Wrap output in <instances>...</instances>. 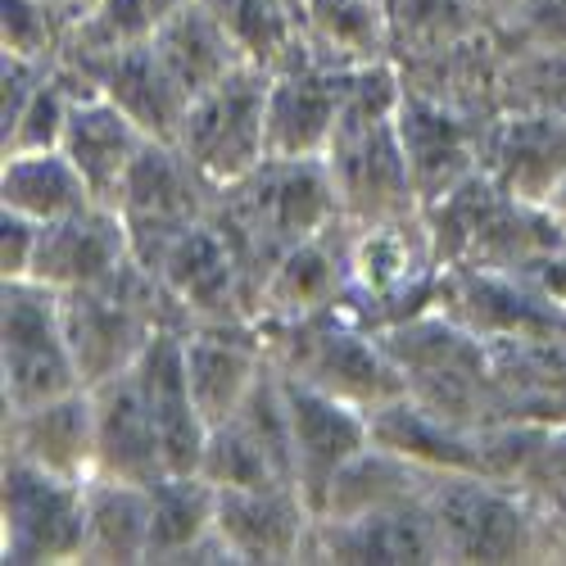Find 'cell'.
<instances>
[{
    "label": "cell",
    "instance_id": "cell-1",
    "mask_svg": "<svg viewBox=\"0 0 566 566\" xmlns=\"http://www.w3.org/2000/svg\"><path fill=\"white\" fill-rule=\"evenodd\" d=\"M399 101L403 73L395 69V60L349 73L336 132L322 155L340 200V218L349 227L421 213L399 140Z\"/></svg>",
    "mask_w": 566,
    "mask_h": 566
},
{
    "label": "cell",
    "instance_id": "cell-2",
    "mask_svg": "<svg viewBox=\"0 0 566 566\" xmlns=\"http://www.w3.org/2000/svg\"><path fill=\"white\" fill-rule=\"evenodd\" d=\"M259 332L276 371H286L291 381H304L313 390L336 395L363 412L408 395L403 371L395 367L386 345L345 304L308 317L259 322Z\"/></svg>",
    "mask_w": 566,
    "mask_h": 566
},
{
    "label": "cell",
    "instance_id": "cell-3",
    "mask_svg": "<svg viewBox=\"0 0 566 566\" xmlns=\"http://www.w3.org/2000/svg\"><path fill=\"white\" fill-rule=\"evenodd\" d=\"M421 218L431 227L440 268L522 272L566 241V231L553 222L544 205L512 200L485 168L453 186L444 200L427 205Z\"/></svg>",
    "mask_w": 566,
    "mask_h": 566
},
{
    "label": "cell",
    "instance_id": "cell-4",
    "mask_svg": "<svg viewBox=\"0 0 566 566\" xmlns=\"http://www.w3.org/2000/svg\"><path fill=\"white\" fill-rule=\"evenodd\" d=\"M268 82L272 69L245 60L186 109L177 150L205 172L213 191L250 177L268 159Z\"/></svg>",
    "mask_w": 566,
    "mask_h": 566
},
{
    "label": "cell",
    "instance_id": "cell-5",
    "mask_svg": "<svg viewBox=\"0 0 566 566\" xmlns=\"http://www.w3.org/2000/svg\"><path fill=\"white\" fill-rule=\"evenodd\" d=\"M0 390L6 412L82 390L77 358L64 332V300L41 281H6L0 308Z\"/></svg>",
    "mask_w": 566,
    "mask_h": 566
},
{
    "label": "cell",
    "instance_id": "cell-6",
    "mask_svg": "<svg viewBox=\"0 0 566 566\" xmlns=\"http://www.w3.org/2000/svg\"><path fill=\"white\" fill-rule=\"evenodd\" d=\"M503 485L507 481L481 471L436 476L427 499L444 562H531L539 553V522L531 503Z\"/></svg>",
    "mask_w": 566,
    "mask_h": 566
},
{
    "label": "cell",
    "instance_id": "cell-7",
    "mask_svg": "<svg viewBox=\"0 0 566 566\" xmlns=\"http://www.w3.org/2000/svg\"><path fill=\"white\" fill-rule=\"evenodd\" d=\"M213 196L218 191L205 181V172L177 146H168V140H146V150L136 155V164L123 181V196L114 205L132 235V259L146 272H159L164 254L196 222L209 218Z\"/></svg>",
    "mask_w": 566,
    "mask_h": 566
},
{
    "label": "cell",
    "instance_id": "cell-8",
    "mask_svg": "<svg viewBox=\"0 0 566 566\" xmlns=\"http://www.w3.org/2000/svg\"><path fill=\"white\" fill-rule=\"evenodd\" d=\"M6 535L0 553L14 566L36 562H82V526H86V481L55 476L36 462L6 453Z\"/></svg>",
    "mask_w": 566,
    "mask_h": 566
},
{
    "label": "cell",
    "instance_id": "cell-9",
    "mask_svg": "<svg viewBox=\"0 0 566 566\" xmlns=\"http://www.w3.org/2000/svg\"><path fill=\"white\" fill-rule=\"evenodd\" d=\"M436 308L453 317L476 340H516V336H566V308L548 300L522 272L490 268H444Z\"/></svg>",
    "mask_w": 566,
    "mask_h": 566
},
{
    "label": "cell",
    "instance_id": "cell-10",
    "mask_svg": "<svg viewBox=\"0 0 566 566\" xmlns=\"http://www.w3.org/2000/svg\"><path fill=\"white\" fill-rule=\"evenodd\" d=\"M481 132L485 127H476V118L462 105L436 96V91L403 86L399 140L421 209L444 200L471 172H481Z\"/></svg>",
    "mask_w": 566,
    "mask_h": 566
},
{
    "label": "cell",
    "instance_id": "cell-11",
    "mask_svg": "<svg viewBox=\"0 0 566 566\" xmlns=\"http://www.w3.org/2000/svg\"><path fill=\"white\" fill-rule=\"evenodd\" d=\"M490 427L566 431V336L485 340Z\"/></svg>",
    "mask_w": 566,
    "mask_h": 566
},
{
    "label": "cell",
    "instance_id": "cell-12",
    "mask_svg": "<svg viewBox=\"0 0 566 566\" xmlns=\"http://www.w3.org/2000/svg\"><path fill=\"white\" fill-rule=\"evenodd\" d=\"M354 69H332L304 45L272 69L268 82V159H322L336 132Z\"/></svg>",
    "mask_w": 566,
    "mask_h": 566
},
{
    "label": "cell",
    "instance_id": "cell-13",
    "mask_svg": "<svg viewBox=\"0 0 566 566\" xmlns=\"http://www.w3.org/2000/svg\"><path fill=\"white\" fill-rule=\"evenodd\" d=\"M286 381V408H291V444H295V490L304 503L322 516L326 494H332L340 471L371 444V417L336 395L313 390L304 381Z\"/></svg>",
    "mask_w": 566,
    "mask_h": 566
},
{
    "label": "cell",
    "instance_id": "cell-14",
    "mask_svg": "<svg viewBox=\"0 0 566 566\" xmlns=\"http://www.w3.org/2000/svg\"><path fill=\"white\" fill-rule=\"evenodd\" d=\"M164 291L172 295L181 322H241L254 317V291L250 276L235 259L231 241L222 235V227L213 218L196 222L181 241L164 254L159 272Z\"/></svg>",
    "mask_w": 566,
    "mask_h": 566
},
{
    "label": "cell",
    "instance_id": "cell-15",
    "mask_svg": "<svg viewBox=\"0 0 566 566\" xmlns=\"http://www.w3.org/2000/svg\"><path fill=\"white\" fill-rule=\"evenodd\" d=\"M481 168L522 205H548L566 177V114L507 105L481 132Z\"/></svg>",
    "mask_w": 566,
    "mask_h": 566
},
{
    "label": "cell",
    "instance_id": "cell-16",
    "mask_svg": "<svg viewBox=\"0 0 566 566\" xmlns=\"http://www.w3.org/2000/svg\"><path fill=\"white\" fill-rule=\"evenodd\" d=\"M132 263V235L114 205H86L69 218L41 222V241L32 259V281L60 295L105 286Z\"/></svg>",
    "mask_w": 566,
    "mask_h": 566
},
{
    "label": "cell",
    "instance_id": "cell-17",
    "mask_svg": "<svg viewBox=\"0 0 566 566\" xmlns=\"http://www.w3.org/2000/svg\"><path fill=\"white\" fill-rule=\"evenodd\" d=\"M304 562H444L431 499L358 516H317Z\"/></svg>",
    "mask_w": 566,
    "mask_h": 566
},
{
    "label": "cell",
    "instance_id": "cell-18",
    "mask_svg": "<svg viewBox=\"0 0 566 566\" xmlns=\"http://www.w3.org/2000/svg\"><path fill=\"white\" fill-rule=\"evenodd\" d=\"M181 354H186V376H191L196 403L209 427L227 421L245 403L250 386L268 367V345L254 317L181 326Z\"/></svg>",
    "mask_w": 566,
    "mask_h": 566
},
{
    "label": "cell",
    "instance_id": "cell-19",
    "mask_svg": "<svg viewBox=\"0 0 566 566\" xmlns=\"http://www.w3.org/2000/svg\"><path fill=\"white\" fill-rule=\"evenodd\" d=\"M317 512L295 485L218 490V539L235 562H304Z\"/></svg>",
    "mask_w": 566,
    "mask_h": 566
},
{
    "label": "cell",
    "instance_id": "cell-20",
    "mask_svg": "<svg viewBox=\"0 0 566 566\" xmlns=\"http://www.w3.org/2000/svg\"><path fill=\"white\" fill-rule=\"evenodd\" d=\"M136 386L140 399L150 408V421L164 444L168 471H200L205 440H209V421L196 403L191 376H186V354H181V326H164L146 354L136 358Z\"/></svg>",
    "mask_w": 566,
    "mask_h": 566
},
{
    "label": "cell",
    "instance_id": "cell-21",
    "mask_svg": "<svg viewBox=\"0 0 566 566\" xmlns=\"http://www.w3.org/2000/svg\"><path fill=\"white\" fill-rule=\"evenodd\" d=\"M69 73H77L86 86L105 91V96L150 140H168V146H177L186 109H191V96H186L181 82L168 73V64L159 60V51L150 41H136V45H127V51H114L96 64L69 69Z\"/></svg>",
    "mask_w": 566,
    "mask_h": 566
},
{
    "label": "cell",
    "instance_id": "cell-22",
    "mask_svg": "<svg viewBox=\"0 0 566 566\" xmlns=\"http://www.w3.org/2000/svg\"><path fill=\"white\" fill-rule=\"evenodd\" d=\"M349 286V222L340 218L308 241L291 245L268 272L259 291V313L254 322H286V317H308L322 308H336Z\"/></svg>",
    "mask_w": 566,
    "mask_h": 566
},
{
    "label": "cell",
    "instance_id": "cell-23",
    "mask_svg": "<svg viewBox=\"0 0 566 566\" xmlns=\"http://www.w3.org/2000/svg\"><path fill=\"white\" fill-rule=\"evenodd\" d=\"M6 453L36 462L55 476L86 481L96 471V408L91 390H69L19 412H6Z\"/></svg>",
    "mask_w": 566,
    "mask_h": 566
},
{
    "label": "cell",
    "instance_id": "cell-24",
    "mask_svg": "<svg viewBox=\"0 0 566 566\" xmlns=\"http://www.w3.org/2000/svg\"><path fill=\"white\" fill-rule=\"evenodd\" d=\"M91 390V408H96V471L101 476H118V481H136V485H155L159 476H168L164 462V444L150 421V408L140 399L136 371L109 376Z\"/></svg>",
    "mask_w": 566,
    "mask_h": 566
},
{
    "label": "cell",
    "instance_id": "cell-25",
    "mask_svg": "<svg viewBox=\"0 0 566 566\" xmlns=\"http://www.w3.org/2000/svg\"><path fill=\"white\" fill-rule=\"evenodd\" d=\"M146 132H140L105 91H82L73 101V114H69V127H64V140L60 150L73 159V168L86 177L91 196L101 205H118L123 196V181L136 164V155L146 150Z\"/></svg>",
    "mask_w": 566,
    "mask_h": 566
},
{
    "label": "cell",
    "instance_id": "cell-26",
    "mask_svg": "<svg viewBox=\"0 0 566 566\" xmlns=\"http://www.w3.org/2000/svg\"><path fill=\"white\" fill-rule=\"evenodd\" d=\"M371 440L417 462L431 476H453V471H481L485 476V444L481 431L453 427L440 412H431L427 403H417L412 395H399L381 408H371Z\"/></svg>",
    "mask_w": 566,
    "mask_h": 566
},
{
    "label": "cell",
    "instance_id": "cell-27",
    "mask_svg": "<svg viewBox=\"0 0 566 566\" xmlns=\"http://www.w3.org/2000/svg\"><path fill=\"white\" fill-rule=\"evenodd\" d=\"M300 45L332 69L386 64L395 28L381 0H300Z\"/></svg>",
    "mask_w": 566,
    "mask_h": 566
},
{
    "label": "cell",
    "instance_id": "cell-28",
    "mask_svg": "<svg viewBox=\"0 0 566 566\" xmlns=\"http://www.w3.org/2000/svg\"><path fill=\"white\" fill-rule=\"evenodd\" d=\"M82 562H101V566L150 562V485L91 471Z\"/></svg>",
    "mask_w": 566,
    "mask_h": 566
},
{
    "label": "cell",
    "instance_id": "cell-29",
    "mask_svg": "<svg viewBox=\"0 0 566 566\" xmlns=\"http://www.w3.org/2000/svg\"><path fill=\"white\" fill-rule=\"evenodd\" d=\"M150 45L159 51V60L168 64V73L181 82L186 96H200L213 82H222L235 64H245L241 45L227 36V28L213 19V10L205 0H181V6L155 28Z\"/></svg>",
    "mask_w": 566,
    "mask_h": 566
},
{
    "label": "cell",
    "instance_id": "cell-30",
    "mask_svg": "<svg viewBox=\"0 0 566 566\" xmlns=\"http://www.w3.org/2000/svg\"><path fill=\"white\" fill-rule=\"evenodd\" d=\"M0 205L32 222H55L101 200L91 196L86 177L64 150H14L6 155V172H0Z\"/></svg>",
    "mask_w": 566,
    "mask_h": 566
},
{
    "label": "cell",
    "instance_id": "cell-31",
    "mask_svg": "<svg viewBox=\"0 0 566 566\" xmlns=\"http://www.w3.org/2000/svg\"><path fill=\"white\" fill-rule=\"evenodd\" d=\"M218 522V490L200 471H168L150 485V562H186Z\"/></svg>",
    "mask_w": 566,
    "mask_h": 566
},
{
    "label": "cell",
    "instance_id": "cell-32",
    "mask_svg": "<svg viewBox=\"0 0 566 566\" xmlns=\"http://www.w3.org/2000/svg\"><path fill=\"white\" fill-rule=\"evenodd\" d=\"M431 485H436L431 471H421L417 462H408L371 440L336 476L322 516H358V512H376V507L412 503V499H427Z\"/></svg>",
    "mask_w": 566,
    "mask_h": 566
},
{
    "label": "cell",
    "instance_id": "cell-33",
    "mask_svg": "<svg viewBox=\"0 0 566 566\" xmlns=\"http://www.w3.org/2000/svg\"><path fill=\"white\" fill-rule=\"evenodd\" d=\"M250 64L276 69L300 45V0H205Z\"/></svg>",
    "mask_w": 566,
    "mask_h": 566
},
{
    "label": "cell",
    "instance_id": "cell-34",
    "mask_svg": "<svg viewBox=\"0 0 566 566\" xmlns=\"http://www.w3.org/2000/svg\"><path fill=\"white\" fill-rule=\"evenodd\" d=\"M200 476L213 490H259V485H291L281 471L272 467V458L235 427V421H218L209 427L205 440V458H200Z\"/></svg>",
    "mask_w": 566,
    "mask_h": 566
},
{
    "label": "cell",
    "instance_id": "cell-35",
    "mask_svg": "<svg viewBox=\"0 0 566 566\" xmlns=\"http://www.w3.org/2000/svg\"><path fill=\"white\" fill-rule=\"evenodd\" d=\"M73 28V10L51 0H0V32H6V55L55 64Z\"/></svg>",
    "mask_w": 566,
    "mask_h": 566
},
{
    "label": "cell",
    "instance_id": "cell-36",
    "mask_svg": "<svg viewBox=\"0 0 566 566\" xmlns=\"http://www.w3.org/2000/svg\"><path fill=\"white\" fill-rule=\"evenodd\" d=\"M512 105L566 114V51H526L512 69Z\"/></svg>",
    "mask_w": 566,
    "mask_h": 566
},
{
    "label": "cell",
    "instance_id": "cell-37",
    "mask_svg": "<svg viewBox=\"0 0 566 566\" xmlns=\"http://www.w3.org/2000/svg\"><path fill=\"white\" fill-rule=\"evenodd\" d=\"M503 28L526 51H566V0H516Z\"/></svg>",
    "mask_w": 566,
    "mask_h": 566
},
{
    "label": "cell",
    "instance_id": "cell-38",
    "mask_svg": "<svg viewBox=\"0 0 566 566\" xmlns=\"http://www.w3.org/2000/svg\"><path fill=\"white\" fill-rule=\"evenodd\" d=\"M36 241H41V222H32V218H23L14 209L0 213V259H6V281L32 276Z\"/></svg>",
    "mask_w": 566,
    "mask_h": 566
},
{
    "label": "cell",
    "instance_id": "cell-39",
    "mask_svg": "<svg viewBox=\"0 0 566 566\" xmlns=\"http://www.w3.org/2000/svg\"><path fill=\"white\" fill-rule=\"evenodd\" d=\"M51 73V64H36V60H19V55H6L0 64V86H6V105H0V123H6V136L14 132L19 114L28 109L32 91L41 86V77Z\"/></svg>",
    "mask_w": 566,
    "mask_h": 566
},
{
    "label": "cell",
    "instance_id": "cell-40",
    "mask_svg": "<svg viewBox=\"0 0 566 566\" xmlns=\"http://www.w3.org/2000/svg\"><path fill=\"white\" fill-rule=\"evenodd\" d=\"M522 276H531L535 286L548 295V300H557V304L566 308V241H562L557 250L539 254L531 268H522Z\"/></svg>",
    "mask_w": 566,
    "mask_h": 566
},
{
    "label": "cell",
    "instance_id": "cell-41",
    "mask_svg": "<svg viewBox=\"0 0 566 566\" xmlns=\"http://www.w3.org/2000/svg\"><path fill=\"white\" fill-rule=\"evenodd\" d=\"M544 209H548V213H553V222L566 231V177H562V186H557V191L548 196V205H544Z\"/></svg>",
    "mask_w": 566,
    "mask_h": 566
},
{
    "label": "cell",
    "instance_id": "cell-42",
    "mask_svg": "<svg viewBox=\"0 0 566 566\" xmlns=\"http://www.w3.org/2000/svg\"><path fill=\"white\" fill-rule=\"evenodd\" d=\"M51 6H64V10H73V0H51Z\"/></svg>",
    "mask_w": 566,
    "mask_h": 566
}]
</instances>
